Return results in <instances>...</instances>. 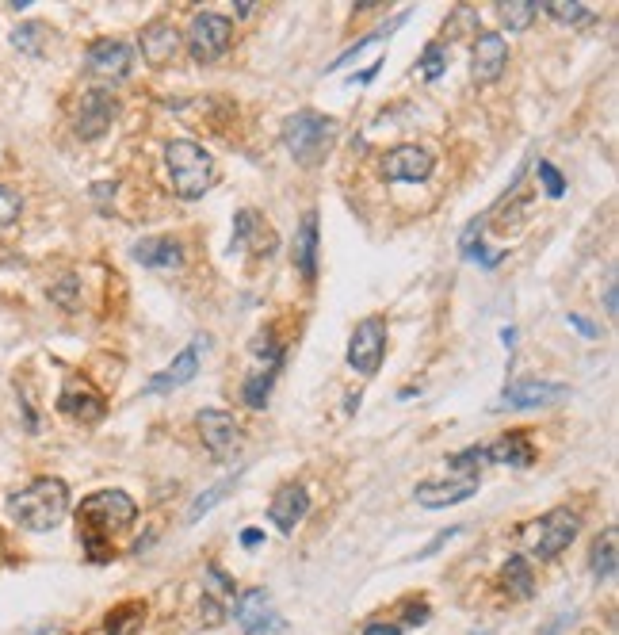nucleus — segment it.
<instances>
[{"instance_id":"1","label":"nucleus","mask_w":619,"mask_h":635,"mask_svg":"<svg viewBox=\"0 0 619 635\" xmlns=\"http://www.w3.org/2000/svg\"><path fill=\"white\" fill-rule=\"evenodd\" d=\"M8 513L27 532H50V528L62 525L65 513H69V486L62 479H35L31 486H23L20 494L8 498Z\"/></svg>"},{"instance_id":"2","label":"nucleus","mask_w":619,"mask_h":635,"mask_svg":"<svg viewBox=\"0 0 619 635\" xmlns=\"http://www.w3.org/2000/svg\"><path fill=\"white\" fill-rule=\"evenodd\" d=\"M134 517H138V505L130 502L123 490H100V494L85 498L81 509H77L85 548L92 551L96 559H104V536L123 532L127 525H134Z\"/></svg>"},{"instance_id":"3","label":"nucleus","mask_w":619,"mask_h":635,"mask_svg":"<svg viewBox=\"0 0 619 635\" xmlns=\"http://www.w3.org/2000/svg\"><path fill=\"white\" fill-rule=\"evenodd\" d=\"M165 169H169L172 192L180 199H203L214 184V157L192 138H176L165 146Z\"/></svg>"},{"instance_id":"4","label":"nucleus","mask_w":619,"mask_h":635,"mask_svg":"<svg viewBox=\"0 0 619 635\" xmlns=\"http://www.w3.org/2000/svg\"><path fill=\"white\" fill-rule=\"evenodd\" d=\"M333 138H337V119L321 115V111H295L283 123V146H287V154L295 157L302 169L321 165L325 154L333 150Z\"/></svg>"},{"instance_id":"5","label":"nucleus","mask_w":619,"mask_h":635,"mask_svg":"<svg viewBox=\"0 0 619 635\" xmlns=\"http://www.w3.org/2000/svg\"><path fill=\"white\" fill-rule=\"evenodd\" d=\"M577 532H581V517L574 509L558 505V509H547L543 517H535L532 525L520 528V548L532 559H555L574 544Z\"/></svg>"},{"instance_id":"6","label":"nucleus","mask_w":619,"mask_h":635,"mask_svg":"<svg viewBox=\"0 0 619 635\" xmlns=\"http://www.w3.org/2000/svg\"><path fill=\"white\" fill-rule=\"evenodd\" d=\"M184 43H188L195 66H214L218 58H226V50L234 43V23L218 12H199L184 35Z\"/></svg>"},{"instance_id":"7","label":"nucleus","mask_w":619,"mask_h":635,"mask_svg":"<svg viewBox=\"0 0 619 635\" xmlns=\"http://www.w3.org/2000/svg\"><path fill=\"white\" fill-rule=\"evenodd\" d=\"M386 356V322L379 314L363 318L360 326L352 329V341H348V364L360 375H375Z\"/></svg>"},{"instance_id":"8","label":"nucleus","mask_w":619,"mask_h":635,"mask_svg":"<svg viewBox=\"0 0 619 635\" xmlns=\"http://www.w3.org/2000/svg\"><path fill=\"white\" fill-rule=\"evenodd\" d=\"M195 425H199V437H203V444H207V452H211L214 460H234L237 448H241V425H237L234 414H226V410H199Z\"/></svg>"},{"instance_id":"9","label":"nucleus","mask_w":619,"mask_h":635,"mask_svg":"<svg viewBox=\"0 0 619 635\" xmlns=\"http://www.w3.org/2000/svg\"><path fill=\"white\" fill-rule=\"evenodd\" d=\"M85 69L100 81H123L134 69V46L123 39H96L85 54Z\"/></svg>"},{"instance_id":"10","label":"nucleus","mask_w":619,"mask_h":635,"mask_svg":"<svg viewBox=\"0 0 619 635\" xmlns=\"http://www.w3.org/2000/svg\"><path fill=\"white\" fill-rule=\"evenodd\" d=\"M115 115H119V100L104 88H88V92H81V104H77V134L92 142L111 127Z\"/></svg>"},{"instance_id":"11","label":"nucleus","mask_w":619,"mask_h":635,"mask_svg":"<svg viewBox=\"0 0 619 635\" xmlns=\"http://www.w3.org/2000/svg\"><path fill=\"white\" fill-rule=\"evenodd\" d=\"M379 169H383L386 180H406V184H417V180H428L432 169H436V157L421 150V146H394V150H386L383 161H379Z\"/></svg>"},{"instance_id":"12","label":"nucleus","mask_w":619,"mask_h":635,"mask_svg":"<svg viewBox=\"0 0 619 635\" xmlns=\"http://www.w3.org/2000/svg\"><path fill=\"white\" fill-rule=\"evenodd\" d=\"M570 395L566 383H551V379H524L505 387V395L497 398V410H532V406H551L558 398Z\"/></svg>"},{"instance_id":"13","label":"nucleus","mask_w":619,"mask_h":635,"mask_svg":"<svg viewBox=\"0 0 619 635\" xmlns=\"http://www.w3.org/2000/svg\"><path fill=\"white\" fill-rule=\"evenodd\" d=\"M58 410L65 417H73V421H81V425H92V421H100L104 417V395L88 383V379H69L62 387V395H58Z\"/></svg>"},{"instance_id":"14","label":"nucleus","mask_w":619,"mask_h":635,"mask_svg":"<svg viewBox=\"0 0 619 635\" xmlns=\"http://www.w3.org/2000/svg\"><path fill=\"white\" fill-rule=\"evenodd\" d=\"M234 620L241 624V632L245 635H268V632H279V628H283V620H279L276 609H272V597L264 590L241 593V597H237Z\"/></svg>"},{"instance_id":"15","label":"nucleus","mask_w":619,"mask_h":635,"mask_svg":"<svg viewBox=\"0 0 619 635\" xmlns=\"http://www.w3.org/2000/svg\"><path fill=\"white\" fill-rule=\"evenodd\" d=\"M509 66V43L501 39V35H493V31H482L478 39H474V58H470V73H474V81L478 85H493L501 73Z\"/></svg>"},{"instance_id":"16","label":"nucleus","mask_w":619,"mask_h":635,"mask_svg":"<svg viewBox=\"0 0 619 635\" xmlns=\"http://www.w3.org/2000/svg\"><path fill=\"white\" fill-rule=\"evenodd\" d=\"M306 513H310V494H306V486H299V482L283 486L276 498H272V505H268V521H272L283 536H291V532L306 521Z\"/></svg>"},{"instance_id":"17","label":"nucleus","mask_w":619,"mask_h":635,"mask_svg":"<svg viewBox=\"0 0 619 635\" xmlns=\"http://www.w3.org/2000/svg\"><path fill=\"white\" fill-rule=\"evenodd\" d=\"M138 46H142V58L150 62V66H169L172 58L180 54V46H184V35L172 27L169 20H153L146 31H142V39H138Z\"/></svg>"},{"instance_id":"18","label":"nucleus","mask_w":619,"mask_h":635,"mask_svg":"<svg viewBox=\"0 0 619 635\" xmlns=\"http://www.w3.org/2000/svg\"><path fill=\"white\" fill-rule=\"evenodd\" d=\"M203 345H207V341H203V337H195L192 345L180 352L165 372H157L150 383H146V395H157V391H176V387L192 383L195 372H199V349H203Z\"/></svg>"},{"instance_id":"19","label":"nucleus","mask_w":619,"mask_h":635,"mask_svg":"<svg viewBox=\"0 0 619 635\" xmlns=\"http://www.w3.org/2000/svg\"><path fill=\"white\" fill-rule=\"evenodd\" d=\"M291 261L299 268V276L306 284L318 280V211H306L295 230V249H291Z\"/></svg>"},{"instance_id":"20","label":"nucleus","mask_w":619,"mask_h":635,"mask_svg":"<svg viewBox=\"0 0 619 635\" xmlns=\"http://www.w3.org/2000/svg\"><path fill=\"white\" fill-rule=\"evenodd\" d=\"M413 494H417V502L425 505V509L459 505V502H467L470 494H478V475H463V479H451V482H421Z\"/></svg>"},{"instance_id":"21","label":"nucleus","mask_w":619,"mask_h":635,"mask_svg":"<svg viewBox=\"0 0 619 635\" xmlns=\"http://www.w3.org/2000/svg\"><path fill=\"white\" fill-rule=\"evenodd\" d=\"M134 261L146 264V268H161V272H172L184 264V249L176 238H146L134 245Z\"/></svg>"},{"instance_id":"22","label":"nucleus","mask_w":619,"mask_h":635,"mask_svg":"<svg viewBox=\"0 0 619 635\" xmlns=\"http://www.w3.org/2000/svg\"><path fill=\"white\" fill-rule=\"evenodd\" d=\"M482 456L493 463H505V467H532L535 463V448L532 440L524 437V433H505V437L490 444V448H482Z\"/></svg>"},{"instance_id":"23","label":"nucleus","mask_w":619,"mask_h":635,"mask_svg":"<svg viewBox=\"0 0 619 635\" xmlns=\"http://www.w3.org/2000/svg\"><path fill=\"white\" fill-rule=\"evenodd\" d=\"M272 241H276V238L264 230V219H260L257 211H249V207H245V211H237L234 241H230L234 249H249V245H253V253H264V257H268V253H272V249H268Z\"/></svg>"},{"instance_id":"24","label":"nucleus","mask_w":619,"mask_h":635,"mask_svg":"<svg viewBox=\"0 0 619 635\" xmlns=\"http://www.w3.org/2000/svg\"><path fill=\"white\" fill-rule=\"evenodd\" d=\"M619 567V528H604L597 544H593V559H589V570L597 582H612Z\"/></svg>"},{"instance_id":"25","label":"nucleus","mask_w":619,"mask_h":635,"mask_svg":"<svg viewBox=\"0 0 619 635\" xmlns=\"http://www.w3.org/2000/svg\"><path fill=\"white\" fill-rule=\"evenodd\" d=\"M501 582H505V590L520 597V601H528L535 593V582H532V567H528V559L524 555H509V563L501 570Z\"/></svg>"},{"instance_id":"26","label":"nucleus","mask_w":619,"mask_h":635,"mask_svg":"<svg viewBox=\"0 0 619 635\" xmlns=\"http://www.w3.org/2000/svg\"><path fill=\"white\" fill-rule=\"evenodd\" d=\"M543 12L558 23H570V27H577V23H593V12H589L585 4H577V0H547Z\"/></svg>"},{"instance_id":"27","label":"nucleus","mask_w":619,"mask_h":635,"mask_svg":"<svg viewBox=\"0 0 619 635\" xmlns=\"http://www.w3.org/2000/svg\"><path fill=\"white\" fill-rule=\"evenodd\" d=\"M532 20H535V0H509V4H501V23L509 31H528Z\"/></svg>"},{"instance_id":"28","label":"nucleus","mask_w":619,"mask_h":635,"mask_svg":"<svg viewBox=\"0 0 619 635\" xmlns=\"http://www.w3.org/2000/svg\"><path fill=\"white\" fill-rule=\"evenodd\" d=\"M276 372L279 368H264V372L249 375V383H245V402L260 410L264 402H268V391H272V383H276Z\"/></svg>"},{"instance_id":"29","label":"nucleus","mask_w":619,"mask_h":635,"mask_svg":"<svg viewBox=\"0 0 619 635\" xmlns=\"http://www.w3.org/2000/svg\"><path fill=\"white\" fill-rule=\"evenodd\" d=\"M234 482H237V479H226V482H218V486H211V490H207V494H203V498H195L192 513H188V521H199V517H203V513H211L214 505H218V502H222V498H226V494H230V490H234Z\"/></svg>"},{"instance_id":"30","label":"nucleus","mask_w":619,"mask_h":635,"mask_svg":"<svg viewBox=\"0 0 619 635\" xmlns=\"http://www.w3.org/2000/svg\"><path fill=\"white\" fill-rule=\"evenodd\" d=\"M23 203H20V192L16 188H8V184H0V230H8L12 222L20 219Z\"/></svg>"},{"instance_id":"31","label":"nucleus","mask_w":619,"mask_h":635,"mask_svg":"<svg viewBox=\"0 0 619 635\" xmlns=\"http://www.w3.org/2000/svg\"><path fill=\"white\" fill-rule=\"evenodd\" d=\"M12 43H16V50H23V54H39V50H43V27H39V23H23V27H16Z\"/></svg>"},{"instance_id":"32","label":"nucleus","mask_w":619,"mask_h":635,"mask_svg":"<svg viewBox=\"0 0 619 635\" xmlns=\"http://www.w3.org/2000/svg\"><path fill=\"white\" fill-rule=\"evenodd\" d=\"M444 66H448V54H444V46L428 43L425 54H421V73H425L428 81H436V77L444 73Z\"/></svg>"},{"instance_id":"33","label":"nucleus","mask_w":619,"mask_h":635,"mask_svg":"<svg viewBox=\"0 0 619 635\" xmlns=\"http://www.w3.org/2000/svg\"><path fill=\"white\" fill-rule=\"evenodd\" d=\"M539 180H543V188H547V196L551 199H558L566 192V180H562V173H558L551 161H539Z\"/></svg>"},{"instance_id":"34","label":"nucleus","mask_w":619,"mask_h":635,"mask_svg":"<svg viewBox=\"0 0 619 635\" xmlns=\"http://www.w3.org/2000/svg\"><path fill=\"white\" fill-rule=\"evenodd\" d=\"M451 536H459V528H448V532H440V536H436V540H432V544H428V548L421 551V559H428V555H436V548H444V544H448Z\"/></svg>"},{"instance_id":"35","label":"nucleus","mask_w":619,"mask_h":635,"mask_svg":"<svg viewBox=\"0 0 619 635\" xmlns=\"http://www.w3.org/2000/svg\"><path fill=\"white\" fill-rule=\"evenodd\" d=\"M363 635H402V624H367Z\"/></svg>"},{"instance_id":"36","label":"nucleus","mask_w":619,"mask_h":635,"mask_svg":"<svg viewBox=\"0 0 619 635\" xmlns=\"http://www.w3.org/2000/svg\"><path fill=\"white\" fill-rule=\"evenodd\" d=\"M20 635H65L62 624H35V628H23Z\"/></svg>"},{"instance_id":"37","label":"nucleus","mask_w":619,"mask_h":635,"mask_svg":"<svg viewBox=\"0 0 619 635\" xmlns=\"http://www.w3.org/2000/svg\"><path fill=\"white\" fill-rule=\"evenodd\" d=\"M566 322H570V326H574V329H581L585 337H597V326H593V322H585V318H577V314H570Z\"/></svg>"},{"instance_id":"38","label":"nucleus","mask_w":619,"mask_h":635,"mask_svg":"<svg viewBox=\"0 0 619 635\" xmlns=\"http://www.w3.org/2000/svg\"><path fill=\"white\" fill-rule=\"evenodd\" d=\"M241 544H245V548H260V544H264V532H257V528L241 532Z\"/></svg>"},{"instance_id":"39","label":"nucleus","mask_w":619,"mask_h":635,"mask_svg":"<svg viewBox=\"0 0 619 635\" xmlns=\"http://www.w3.org/2000/svg\"><path fill=\"white\" fill-rule=\"evenodd\" d=\"M604 310H608V314H616V280H612L608 291H604Z\"/></svg>"},{"instance_id":"40","label":"nucleus","mask_w":619,"mask_h":635,"mask_svg":"<svg viewBox=\"0 0 619 635\" xmlns=\"http://www.w3.org/2000/svg\"><path fill=\"white\" fill-rule=\"evenodd\" d=\"M501 341H505V349H513V345H516V329L513 326L501 329Z\"/></svg>"}]
</instances>
